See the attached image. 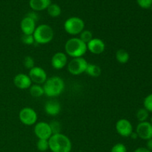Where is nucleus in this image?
Returning <instances> with one entry per match:
<instances>
[{
    "mask_svg": "<svg viewBox=\"0 0 152 152\" xmlns=\"http://www.w3.org/2000/svg\"><path fill=\"white\" fill-rule=\"evenodd\" d=\"M138 137L144 140L152 138V125L148 121L141 122L137 126L136 132Z\"/></svg>",
    "mask_w": 152,
    "mask_h": 152,
    "instance_id": "nucleus-11",
    "label": "nucleus"
},
{
    "mask_svg": "<svg viewBox=\"0 0 152 152\" xmlns=\"http://www.w3.org/2000/svg\"><path fill=\"white\" fill-rule=\"evenodd\" d=\"M79 36H80L79 38H80L83 42L86 43V44H88V43L94 38L92 32L88 31V30H83V31L80 33V34Z\"/></svg>",
    "mask_w": 152,
    "mask_h": 152,
    "instance_id": "nucleus-23",
    "label": "nucleus"
},
{
    "mask_svg": "<svg viewBox=\"0 0 152 152\" xmlns=\"http://www.w3.org/2000/svg\"><path fill=\"white\" fill-rule=\"evenodd\" d=\"M27 16H28V17H30V18H31L32 19H34L35 22H37L39 19L38 15H37V13H36L35 11L30 12V13H28V14H27Z\"/></svg>",
    "mask_w": 152,
    "mask_h": 152,
    "instance_id": "nucleus-31",
    "label": "nucleus"
},
{
    "mask_svg": "<svg viewBox=\"0 0 152 152\" xmlns=\"http://www.w3.org/2000/svg\"><path fill=\"white\" fill-rule=\"evenodd\" d=\"M86 73L90 77L96 78V77H99L101 75L102 70H101L100 67L99 65H96V64L88 63L87 68H86Z\"/></svg>",
    "mask_w": 152,
    "mask_h": 152,
    "instance_id": "nucleus-18",
    "label": "nucleus"
},
{
    "mask_svg": "<svg viewBox=\"0 0 152 152\" xmlns=\"http://www.w3.org/2000/svg\"><path fill=\"white\" fill-rule=\"evenodd\" d=\"M36 28V22L28 16H25L20 22V29L23 34H33Z\"/></svg>",
    "mask_w": 152,
    "mask_h": 152,
    "instance_id": "nucleus-15",
    "label": "nucleus"
},
{
    "mask_svg": "<svg viewBox=\"0 0 152 152\" xmlns=\"http://www.w3.org/2000/svg\"><path fill=\"white\" fill-rule=\"evenodd\" d=\"M138 5L143 9L151 8L152 5V0H137Z\"/></svg>",
    "mask_w": 152,
    "mask_h": 152,
    "instance_id": "nucleus-30",
    "label": "nucleus"
},
{
    "mask_svg": "<svg viewBox=\"0 0 152 152\" xmlns=\"http://www.w3.org/2000/svg\"><path fill=\"white\" fill-rule=\"evenodd\" d=\"M88 62L83 57L73 58L67 65V69L71 74L74 76L80 75L86 73Z\"/></svg>",
    "mask_w": 152,
    "mask_h": 152,
    "instance_id": "nucleus-6",
    "label": "nucleus"
},
{
    "mask_svg": "<svg viewBox=\"0 0 152 152\" xmlns=\"http://www.w3.org/2000/svg\"><path fill=\"white\" fill-rule=\"evenodd\" d=\"M111 152H127V148L124 144L117 143L111 148Z\"/></svg>",
    "mask_w": 152,
    "mask_h": 152,
    "instance_id": "nucleus-29",
    "label": "nucleus"
},
{
    "mask_svg": "<svg viewBox=\"0 0 152 152\" xmlns=\"http://www.w3.org/2000/svg\"><path fill=\"white\" fill-rule=\"evenodd\" d=\"M47 12L50 17L56 18L60 16L62 13L60 6L58 5L57 4H50L47 8Z\"/></svg>",
    "mask_w": 152,
    "mask_h": 152,
    "instance_id": "nucleus-21",
    "label": "nucleus"
},
{
    "mask_svg": "<svg viewBox=\"0 0 152 152\" xmlns=\"http://www.w3.org/2000/svg\"><path fill=\"white\" fill-rule=\"evenodd\" d=\"M87 48L93 54L99 55L105 51V44L101 39L93 38L87 44Z\"/></svg>",
    "mask_w": 152,
    "mask_h": 152,
    "instance_id": "nucleus-13",
    "label": "nucleus"
},
{
    "mask_svg": "<svg viewBox=\"0 0 152 152\" xmlns=\"http://www.w3.org/2000/svg\"><path fill=\"white\" fill-rule=\"evenodd\" d=\"M28 76L32 81V83H34V84L38 85H43L48 79L46 71L42 68L39 66H34L29 70Z\"/></svg>",
    "mask_w": 152,
    "mask_h": 152,
    "instance_id": "nucleus-10",
    "label": "nucleus"
},
{
    "mask_svg": "<svg viewBox=\"0 0 152 152\" xmlns=\"http://www.w3.org/2000/svg\"><path fill=\"white\" fill-rule=\"evenodd\" d=\"M45 112L50 116L58 115L61 111V105L56 100H48L44 105Z\"/></svg>",
    "mask_w": 152,
    "mask_h": 152,
    "instance_id": "nucleus-16",
    "label": "nucleus"
},
{
    "mask_svg": "<svg viewBox=\"0 0 152 152\" xmlns=\"http://www.w3.org/2000/svg\"><path fill=\"white\" fill-rule=\"evenodd\" d=\"M115 58L119 63L126 64L129 61L130 55H129V52L125 49H120L116 52Z\"/></svg>",
    "mask_w": 152,
    "mask_h": 152,
    "instance_id": "nucleus-19",
    "label": "nucleus"
},
{
    "mask_svg": "<svg viewBox=\"0 0 152 152\" xmlns=\"http://www.w3.org/2000/svg\"><path fill=\"white\" fill-rule=\"evenodd\" d=\"M146 146H147V148H148L149 151H151L152 152V138L147 140Z\"/></svg>",
    "mask_w": 152,
    "mask_h": 152,
    "instance_id": "nucleus-33",
    "label": "nucleus"
},
{
    "mask_svg": "<svg viewBox=\"0 0 152 152\" xmlns=\"http://www.w3.org/2000/svg\"><path fill=\"white\" fill-rule=\"evenodd\" d=\"M130 137H132V139H137V138L138 137V136H137V134L136 132H133V133L131 134Z\"/></svg>",
    "mask_w": 152,
    "mask_h": 152,
    "instance_id": "nucleus-34",
    "label": "nucleus"
},
{
    "mask_svg": "<svg viewBox=\"0 0 152 152\" xmlns=\"http://www.w3.org/2000/svg\"><path fill=\"white\" fill-rule=\"evenodd\" d=\"M48 142L49 149L52 152H71L72 149L71 140L62 133L52 134Z\"/></svg>",
    "mask_w": 152,
    "mask_h": 152,
    "instance_id": "nucleus-1",
    "label": "nucleus"
},
{
    "mask_svg": "<svg viewBox=\"0 0 152 152\" xmlns=\"http://www.w3.org/2000/svg\"><path fill=\"white\" fill-rule=\"evenodd\" d=\"M151 10H152V5H151Z\"/></svg>",
    "mask_w": 152,
    "mask_h": 152,
    "instance_id": "nucleus-36",
    "label": "nucleus"
},
{
    "mask_svg": "<svg viewBox=\"0 0 152 152\" xmlns=\"http://www.w3.org/2000/svg\"><path fill=\"white\" fill-rule=\"evenodd\" d=\"M65 53L72 58L83 57L87 52V44L79 37L68 39L65 44Z\"/></svg>",
    "mask_w": 152,
    "mask_h": 152,
    "instance_id": "nucleus-2",
    "label": "nucleus"
},
{
    "mask_svg": "<svg viewBox=\"0 0 152 152\" xmlns=\"http://www.w3.org/2000/svg\"><path fill=\"white\" fill-rule=\"evenodd\" d=\"M144 108L148 111L152 113V94H150L145 97L143 100Z\"/></svg>",
    "mask_w": 152,
    "mask_h": 152,
    "instance_id": "nucleus-26",
    "label": "nucleus"
},
{
    "mask_svg": "<svg viewBox=\"0 0 152 152\" xmlns=\"http://www.w3.org/2000/svg\"><path fill=\"white\" fill-rule=\"evenodd\" d=\"M34 132L38 140H49L53 134L49 123L43 121L36 123Z\"/></svg>",
    "mask_w": 152,
    "mask_h": 152,
    "instance_id": "nucleus-8",
    "label": "nucleus"
},
{
    "mask_svg": "<svg viewBox=\"0 0 152 152\" xmlns=\"http://www.w3.org/2000/svg\"><path fill=\"white\" fill-rule=\"evenodd\" d=\"M51 4V0H30L29 5L34 11H42L47 10Z\"/></svg>",
    "mask_w": 152,
    "mask_h": 152,
    "instance_id": "nucleus-17",
    "label": "nucleus"
},
{
    "mask_svg": "<svg viewBox=\"0 0 152 152\" xmlns=\"http://www.w3.org/2000/svg\"><path fill=\"white\" fill-rule=\"evenodd\" d=\"M136 117L140 123L147 121L148 117H149V112H148L145 108H140V109L137 111Z\"/></svg>",
    "mask_w": 152,
    "mask_h": 152,
    "instance_id": "nucleus-22",
    "label": "nucleus"
},
{
    "mask_svg": "<svg viewBox=\"0 0 152 152\" xmlns=\"http://www.w3.org/2000/svg\"><path fill=\"white\" fill-rule=\"evenodd\" d=\"M115 129L117 134L123 137H130L133 133V126L127 119H120L116 123Z\"/></svg>",
    "mask_w": 152,
    "mask_h": 152,
    "instance_id": "nucleus-9",
    "label": "nucleus"
},
{
    "mask_svg": "<svg viewBox=\"0 0 152 152\" xmlns=\"http://www.w3.org/2000/svg\"><path fill=\"white\" fill-rule=\"evenodd\" d=\"M24 66L25 68L28 70H31V68H34L35 66V61H34V58L31 56H26L24 59L23 61Z\"/></svg>",
    "mask_w": 152,
    "mask_h": 152,
    "instance_id": "nucleus-25",
    "label": "nucleus"
},
{
    "mask_svg": "<svg viewBox=\"0 0 152 152\" xmlns=\"http://www.w3.org/2000/svg\"><path fill=\"white\" fill-rule=\"evenodd\" d=\"M29 92L30 94L33 96V97H41L45 94L44 88L42 85L38 84H34L31 85V87L29 88Z\"/></svg>",
    "mask_w": 152,
    "mask_h": 152,
    "instance_id": "nucleus-20",
    "label": "nucleus"
},
{
    "mask_svg": "<svg viewBox=\"0 0 152 152\" xmlns=\"http://www.w3.org/2000/svg\"><path fill=\"white\" fill-rule=\"evenodd\" d=\"M13 84L17 88L21 90L29 89L32 85V81L30 79L29 76L26 74L20 73L16 74L13 78Z\"/></svg>",
    "mask_w": 152,
    "mask_h": 152,
    "instance_id": "nucleus-12",
    "label": "nucleus"
},
{
    "mask_svg": "<svg viewBox=\"0 0 152 152\" xmlns=\"http://www.w3.org/2000/svg\"><path fill=\"white\" fill-rule=\"evenodd\" d=\"M64 30L70 35H80V33L85 30V22L81 18L72 16L65 20L64 23Z\"/></svg>",
    "mask_w": 152,
    "mask_h": 152,
    "instance_id": "nucleus-5",
    "label": "nucleus"
},
{
    "mask_svg": "<svg viewBox=\"0 0 152 152\" xmlns=\"http://www.w3.org/2000/svg\"><path fill=\"white\" fill-rule=\"evenodd\" d=\"M37 147L39 151L44 152L48 151L49 149L48 140H38Z\"/></svg>",
    "mask_w": 152,
    "mask_h": 152,
    "instance_id": "nucleus-24",
    "label": "nucleus"
},
{
    "mask_svg": "<svg viewBox=\"0 0 152 152\" xmlns=\"http://www.w3.org/2000/svg\"><path fill=\"white\" fill-rule=\"evenodd\" d=\"M49 125H50V129H51L53 134H54L61 133V124L59 122L56 121V120H53V121H51L49 123Z\"/></svg>",
    "mask_w": 152,
    "mask_h": 152,
    "instance_id": "nucleus-28",
    "label": "nucleus"
},
{
    "mask_svg": "<svg viewBox=\"0 0 152 152\" xmlns=\"http://www.w3.org/2000/svg\"><path fill=\"white\" fill-rule=\"evenodd\" d=\"M134 152H151L147 148H143V147H140L137 148Z\"/></svg>",
    "mask_w": 152,
    "mask_h": 152,
    "instance_id": "nucleus-32",
    "label": "nucleus"
},
{
    "mask_svg": "<svg viewBox=\"0 0 152 152\" xmlns=\"http://www.w3.org/2000/svg\"><path fill=\"white\" fill-rule=\"evenodd\" d=\"M33 36L35 42L40 45H45L48 44L53 40L54 32L50 25L42 24L36 28Z\"/></svg>",
    "mask_w": 152,
    "mask_h": 152,
    "instance_id": "nucleus-4",
    "label": "nucleus"
},
{
    "mask_svg": "<svg viewBox=\"0 0 152 152\" xmlns=\"http://www.w3.org/2000/svg\"><path fill=\"white\" fill-rule=\"evenodd\" d=\"M45 95L48 97H56L62 94L65 89V83L61 77L57 76L48 78L43 84Z\"/></svg>",
    "mask_w": 152,
    "mask_h": 152,
    "instance_id": "nucleus-3",
    "label": "nucleus"
},
{
    "mask_svg": "<svg viewBox=\"0 0 152 152\" xmlns=\"http://www.w3.org/2000/svg\"><path fill=\"white\" fill-rule=\"evenodd\" d=\"M150 123H151V124L152 125V117H151V122H150Z\"/></svg>",
    "mask_w": 152,
    "mask_h": 152,
    "instance_id": "nucleus-35",
    "label": "nucleus"
},
{
    "mask_svg": "<svg viewBox=\"0 0 152 152\" xmlns=\"http://www.w3.org/2000/svg\"><path fill=\"white\" fill-rule=\"evenodd\" d=\"M50 62L54 69L61 70L68 65V56L65 53L57 52L53 55Z\"/></svg>",
    "mask_w": 152,
    "mask_h": 152,
    "instance_id": "nucleus-14",
    "label": "nucleus"
},
{
    "mask_svg": "<svg viewBox=\"0 0 152 152\" xmlns=\"http://www.w3.org/2000/svg\"><path fill=\"white\" fill-rule=\"evenodd\" d=\"M19 118L23 125L31 126L37 123L38 115L34 108H30V107H25L19 111Z\"/></svg>",
    "mask_w": 152,
    "mask_h": 152,
    "instance_id": "nucleus-7",
    "label": "nucleus"
},
{
    "mask_svg": "<svg viewBox=\"0 0 152 152\" xmlns=\"http://www.w3.org/2000/svg\"><path fill=\"white\" fill-rule=\"evenodd\" d=\"M22 42L27 45H31L35 42L33 34H23L21 38Z\"/></svg>",
    "mask_w": 152,
    "mask_h": 152,
    "instance_id": "nucleus-27",
    "label": "nucleus"
}]
</instances>
